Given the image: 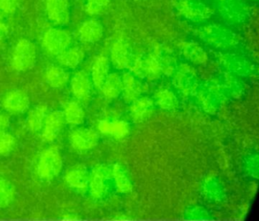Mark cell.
I'll use <instances>...</instances> for the list:
<instances>
[{"mask_svg": "<svg viewBox=\"0 0 259 221\" xmlns=\"http://www.w3.org/2000/svg\"><path fill=\"white\" fill-rule=\"evenodd\" d=\"M16 145L14 136L6 131L0 132V155L11 152Z\"/></svg>", "mask_w": 259, "mask_h": 221, "instance_id": "obj_21", "label": "cell"}, {"mask_svg": "<svg viewBox=\"0 0 259 221\" xmlns=\"http://www.w3.org/2000/svg\"><path fill=\"white\" fill-rule=\"evenodd\" d=\"M37 49L35 45L28 39H21L18 42L12 54L11 64L17 71H26L35 65Z\"/></svg>", "mask_w": 259, "mask_h": 221, "instance_id": "obj_2", "label": "cell"}, {"mask_svg": "<svg viewBox=\"0 0 259 221\" xmlns=\"http://www.w3.org/2000/svg\"><path fill=\"white\" fill-rule=\"evenodd\" d=\"M104 29L101 23L95 20H89L81 24L78 30L79 39L82 42L93 43L102 38Z\"/></svg>", "mask_w": 259, "mask_h": 221, "instance_id": "obj_10", "label": "cell"}, {"mask_svg": "<svg viewBox=\"0 0 259 221\" xmlns=\"http://www.w3.org/2000/svg\"><path fill=\"white\" fill-rule=\"evenodd\" d=\"M122 83V87H124V89H125V96L130 99L136 98V95H138V89L133 76L130 74L124 75Z\"/></svg>", "mask_w": 259, "mask_h": 221, "instance_id": "obj_23", "label": "cell"}, {"mask_svg": "<svg viewBox=\"0 0 259 221\" xmlns=\"http://www.w3.org/2000/svg\"><path fill=\"white\" fill-rule=\"evenodd\" d=\"M122 83L120 77L116 74L107 76L101 89L107 98H116L122 90Z\"/></svg>", "mask_w": 259, "mask_h": 221, "instance_id": "obj_17", "label": "cell"}, {"mask_svg": "<svg viewBox=\"0 0 259 221\" xmlns=\"http://www.w3.org/2000/svg\"><path fill=\"white\" fill-rule=\"evenodd\" d=\"M16 191L10 181L0 178V207H7L14 201Z\"/></svg>", "mask_w": 259, "mask_h": 221, "instance_id": "obj_19", "label": "cell"}, {"mask_svg": "<svg viewBox=\"0 0 259 221\" xmlns=\"http://www.w3.org/2000/svg\"><path fill=\"white\" fill-rule=\"evenodd\" d=\"M29 98L27 94L21 90L9 92L3 101L4 108L13 114L23 113L29 107Z\"/></svg>", "mask_w": 259, "mask_h": 221, "instance_id": "obj_7", "label": "cell"}, {"mask_svg": "<svg viewBox=\"0 0 259 221\" xmlns=\"http://www.w3.org/2000/svg\"><path fill=\"white\" fill-rule=\"evenodd\" d=\"M110 4V0H89L86 4V11L90 15L103 13Z\"/></svg>", "mask_w": 259, "mask_h": 221, "instance_id": "obj_22", "label": "cell"}, {"mask_svg": "<svg viewBox=\"0 0 259 221\" xmlns=\"http://www.w3.org/2000/svg\"><path fill=\"white\" fill-rule=\"evenodd\" d=\"M65 180L71 188L79 192H84L89 188V174L85 168L80 165L70 168L66 172Z\"/></svg>", "mask_w": 259, "mask_h": 221, "instance_id": "obj_9", "label": "cell"}, {"mask_svg": "<svg viewBox=\"0 0 259 221\" xmlns=\"http://www.w3.org/2000/svg\"><path fill=\"white\" fill-rule=\"evenodd\" d=\"M48 107L45 104L34 107L28 114V127L32 132H38L43 128L47 117Z\"/></svg>", "mask_w": 259, "mask_h": 221, "instance_id": "obj_15", "label": "cell"}, {"mask_svg": "<svg viewBox=\"0 0 259 221\" xmlns=\"http://www.w3.org/2000/svg\"><path fill=\"white\" fill-rule=\"evenodd\" d=\"M63 164V157L58 147H49L40 154L37 163V174L43 180H53L60 174Z\"/></svg>", "mask_w": 259, "mask_h": 221, "instance_id": "obj_1", "label": "cell"}, {"mask_svg": "<svg viewBox=\"0 0 259 221\" xmlns=\"http://www.w3.org/2000/svg\"><path fill=\"white\" fill-rule=\"evenodd\" d=\"M72 93L78 99L87 101L92 94V82L84 71L77 72L71 80Z\"/></svg>", "mask_w": 259, "mask_h": 221, "instance_id": "obj_8", "label": "cell"}, {"mask_svg": "<svg viewBox=\"0 0 259 221\" xmlns=\"http://www.w3.org/2000/svg\"><path fill=\"white\" fill-rule=\"evenodd\" d=\"M109 62L107 58L98 56L92 66V80L97 88L101 89L108 76Z\"/></svg>", "mask_w": 259, "mask_h": 221, "instance_id": "obj_13", "label": "cell"}, {"mask_svg": "<svg viewBox=\"0 0 259 221\" xmlns=\"http://www.w3.org/2000/svg\"><path fill=\"white\" fill-rule=\"evenodd\" d=\"M7 31H8V27L7 24L3 19L2 16L0 15V39H3L7 35Z\"/></svg>", "mask_w": 259, "mask_h": 221, "instance_id": "obj_27", "label": "cell"}, {"mask_svg": "<svg viewBox=\"0 0 259 221\" xmlns=\"http://www.w3.org/2000/svg\"><path fill=\"white\" fill-rule=\"evenodd\" d=\"M107 171L103 167H97L89 177V186L91 194L95 198L103 196L106 190Z\"/></svg>", "mask_w": 259, "mask_h": 221, "instance_id": "obj_11", "label": "cell"}, {"mask_svg": "<svg viewBox=\"0 0 259 221\" xmlns=\"http://www.w3.org/2000/svg\"><path fill=\"white\" fill-rule=\"evenodd\" d=\"M84 58V52L78 47L68 48L63 52L57 56L59 63L63 66L69 68H77L82 62Z\"/></svg>", "mask_w": 259, "mask_h": 221, "instance_id": "obj_12", "label": "cell"}, {"mask_svg": "<svg viewBox=\"0 0 259 221\" xmlns=\"http://www.w3.org/2000/svg\"><path fill=\"white\" fill-rule=\"evenodd\" d=\"M63 112L65 121L70 125L78 126L84 122L85 115L82 107L78 102L68 103Z\"/></svg>", "mask_w": 259, "mask_h": 221, "instance_id": "obj_14", "label": "cell"}, {"mask_svg": "<svg viewBox=\"0 0 259 221\" xmlns=\"http://www.w3.org/2000/svg\"><path fill=\"white\" fill-rule=\"evenodd\" d=\"M100 129L104 133H109L117 137L125 136L128 132V125L122 121H115L113 123L104 121L100 125Z\"/></svg>", "mask_w": 259, "mask_h": 221, "instance_id": "obj_20", "label": "cell"}, {"mask_svg": "<svg viewBox=\"0 0 259 221\" xmlns=\"http://www.w3.org/2000/svg\"><path fill=\"white\" fill-rule=\"evenodd\" d=\"M18 0H0V12L11 15L17 9Z\"/></svg>", "mask_w": 259, "mask_h": 221, "instance_id": "obj_25", "label": "cell"}, {"mask_svg": "<svg viewBox=\"0 0 259 221\" xmlns=\"http://www.w3.org/2000/svg\"><path fill=\"white\" fill-rule=\"evenodd\" d=\"M48 83L54 88H63L69 80V74L61 67L51 66L46 73Z\"/></svg>", "mask_w": 259, "mask_h": 221, "instance_id": "obj_16", "label": "cell"}, {"mask_svg": "<svg viewBox=\"0 0 259 221\" xmlns=\"http://www.w3.org/2000/svg\"><path fill=\"white\" fill-rule=\"evenodd\" d=\"M113 174H114L117 187L119 188V189H120L121 192H128L131 189V186H130V182L128 181L123 173L119 170V168L116 169V168L114 171H113Z\"/></svg>", "mask_w": 259, "mask_h": 221, "instance_id": "obj_24", "label": "cell"}, {"mask_svg": "<svg viewBox=\"0 0 259 221\" xmlns=\"http://www.w3.org/2000/svg\"><path fill=\"white\" fill-rule=\"evenodd\" d=\"M112 62L116 68H126L128 63V50L122 42H116L112 47Z\"/></svg>", "mask_w": 259, "mask_h": 221, "instance_id": "obj_18", "label": "cell"}, {"mask_svg": "<svg viewBox=\"0 0 259 221\" xmlns=\"http://www.w3.org/2000/svg\"><path fill=\"white\" fill-rule=\"evenodd\" d=\"M71 43L69 32L60 28L49 29L43 38V45L48 52L55 56L67 49Z\"/></svg>", "mask_w": 259, "mask_h": 221, "instance_id": "obj_3", "label": "cell"}, {"mask_svg": "<svg viewBox=\"0 0 259 221\" xmlns=\"http://www.w3.org/2000/svg\"><path fill=\"white\" fill-rule=\"evenodd\" d=\"M98 141V134L91 129H76L71 132L69 135L71 145L78 151L92 149L97 145Z\"/></svg>", "mask_w": 259, "mask_h": 221, "instance_id": "obj_5", "label": "cell"}, {"mask_svg": "<svg viewBox=\"0 0 259 221\" xmlns=\"http://www.w3.org/2000/svg\"><path fill=\"white\" fill-rule=\"evenodd\" d=\"M47 13L48 18L57 25H65L70 19L68 0H47Z\"/></svg>", "mask_w": 259, "mask_h": 221, "instance_id": "obj_6", "label": "cell"}, {"mask_svg": "<svg viewBox=\"0 0 259 221\" xmlns=\"http://www.w3.org/2000/svg\"><path fill=\"white\" fill-rule=\"evenodd\" d=\"M10 126V118L5 114L0 113V132L6 131Z\"/></svg>", "mask_w": 259, "mask_h": 221, "instance_id": "obj_26", "label": "cell"}, {"mask_svg": "<svg viewBox=\"0 0 259 221\" xmlns=\"http://www.w3.org/2000/svg\"><path fill=\"white\" fill-rule=\"evenodd\" d=\"M63 112L55 111L47 115L42 128V139L47 142H52L58 137L65 124Z\"/></svg>", "mask_w": 259, "mask_h": 221, "instance_id": "obj_4", "label": "cell"}]
</instances>
